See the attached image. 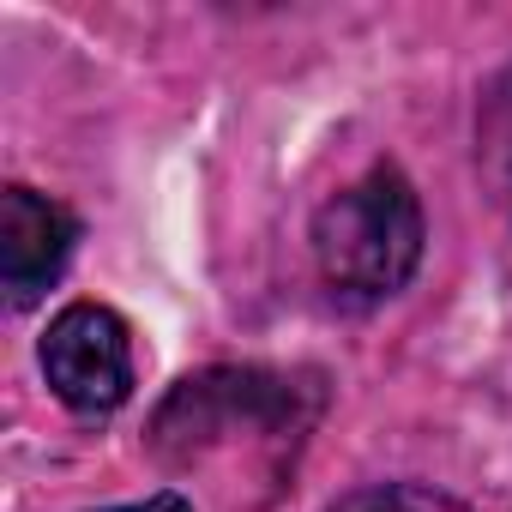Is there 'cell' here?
Masks as SVG:
<instances>
[{"label":"cell","mask_w":512,"mask_h":512,"mask_svg":"<svg viewBox=\"0 0 512 512\" xmlns=\"http://www.w3.org/2000/svg\"><path fill=\"white\" fill-rule=\"evenodd\" d=\"M320 278L350 302L398 296L422 266V199L398 169H368L314 217Z\"/></svg>","instance_id":"cell-1"},{"label":"cell","mask_w":512,"mask_h":512,"mask_svg":"<svg viewBox=\"0 0 512 512\" xmlns=\"http://www.w3.org/2000/svg\"><path fill=\"white\" fill-rule=\"evenodd\" d=\"M241 428H272L290 434L296 428V386L253 374V368H211L193 374L169 392V404L157 410V452L169 464H205L217 446H229Z\"/></svg>","instance_id":"cell-2"},{"label":"cell","mask_w":512,"mask_h":512,"mask_svg":"<svg viewBox=\"0 0 512 512\" xmlns=\"http://www.w3.org/2000/svg\"><path fill=\"white\" fill-rule=\"evenodd\" d=\"M43 374L55 398L79 416H109L133 392V332L103 302H73L49 320Z\"/></svg>","instance_id":"cell-3"},{"label":"cell","mask_w":512,"mask_h":512,"mask_svg":"<svg viewBox=\"0 0 512 512\" xmlns=\"http://www.w3.org/2000/svg\"><path fill=\"white\" fill-rule=\"evenodd\" d=\"M79 241V223L67 205L43 199L37 187H7L0 193V284L13 308H31L67 266Z\"/></svg>","instance_id":"cell-4"},{"label":"cell","mask_w":512,"mask_h":512,"mask_svg":"<svg viewBox=\"0 0 512 512\" xmlns=\"http://www.w3.org/2000/svg\"><path fill=\"white\" fill-rule=\"evenodd\" d=\"M326 512H470V506L452 500V494H440V488H422V482H380V488L344 494Z\"/></svg>","instance_id":"cell-5"},{"label":"cell","mask_w":512,"mask_h":512,"mask_svg":"<svg viewBox=\"0 0 512 512\" xmlns=\"http://www.w3.org/2000/svg\"><path fill=\"white\" fill-rule=\"evenodd\" d=\"M109 512H193V500H187V494H175V488H163V494H151V500H133V506H109Z\"/></svg>","instance_id":"cell-6"},{"label":"cell","mask_w":512,"mask_h":512,"mask_svg":"<svg viewBox=\"0 0 512 512\" xmlns=\"http://www.w3.org/2000/svg\"><path fill=\"white\" fill-rule=\"evenodd\" d=\"M500 121H506V133H512V97H506V103H500Z\"/></svg>","instance_id":"cell-7"}]
</instances>
